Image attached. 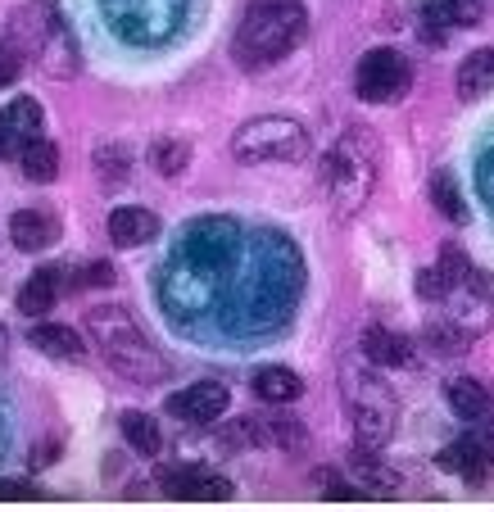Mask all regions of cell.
<instances>
[{"mask_svg":"<svg viewBox=\"0 0 494 512\" xmlns=\"http://www.w3.org/2000/svg\"><path fill=\"white\" fill-rule=\"evenodd\" d=\"M19 168L28 182H55L59 177V145L46 141V136H32L19 150Z\"/></svg>","mask_w":494,"mask_h":512,"instance_id":"obj_23","label":"cell"},{"mask_svg":"<svg viewBox=\"0 0 494 512\" xmlns=\"http://www.w3.org/2000/svg\"><path fill=\"white\" fill-rule=\"evenodd\" d=\"M10 241L23 254H41L59 241V213L55 209H19L10 218Z\"/></svg>","mask_w":494,"mask_h":512,"instance_id":"obj_13","label":"cell"},{"mask_svg":"<svg viewBox=\"0 0 494 512\" xmlns=\"http://www.w3.org/2000/svg\"><path fill=\"white\" fill-rule=\"evenodd\" d=\"M0 123L10 127V136L19 145H28L32 136H41V123H46V114H41V105L32 96H19V100H10V105H5Z\"/></svg>","mask_w":494,"mask_h":512,"instance_id":"obj_25","label":"cell"},{"mask_svg":"<svg viewBox=\"0 0 494 512\" xmlns=\"http://www.w3.org/2000/svg\"><path fill=\"white\" fill-rule=\"evenodd\" d=\"M100 10L114 19L118 37L123 41H168L173 28L182 23L186 0H100Z\"/></svg>","mask_w":494,"mask_h":512,"instance_id":"obj_7","label":"cell"},{"mask_svg":"<svg viewBox=\"0 0 494 512\" xmlns=\"http://www.w3.org/2000/svg\"><path fill=\"white\" fill-rule=\"evenodd\" d=\"M59 281H64V272H59V268L32 272V277L23 281V290H19V313H28V318H46V313L55 309L59 290H64Z\"/></svg>","mask_w":494,"mask_h":512,"instance_id":"obj_19","label":"cell"},{"mask_svg":"<svg viewBox=\"0 0 494 512\" xmlns=\"http://www.w3.org/2000/svg\"><path fill=\"white\" fill-rule=\"evenodd\" d=\"M91 164H96L100 186H123V182H127V173H132V145H123V141H105V145H96Z\"/></svg>","mask_w":494,"mask_h":512,"instance_id":"obj_24","label":"cell"},{"mask_svg":"<svg viewBox=\"0 0 494 512\" xmlns=\"http://www.w3.org/2000/svg\"><path fill=\"white\" fill-rule=\"evenodd\" d=\"M440 467H449L454 476H463V481H472V485L490 481V472H494V431H463L454 445L440 454Z\"/></svg>","mask_w":494,"mask_h":512,"instance_id":"obj_11","label":"cell"},{"mask_svg":"<svg viewBox=\"0 0 494 512\" xmlns=\"http://www.w3.org/2000/svg\"><path fill=\"white\" fill-rule=\"evenodd\" d=\"M254 395H259L263 404H295V399L304 395V377L291 368H263L259 377H254Z\"/></svg>","mask_w":494,"mask_h":512,"instance_id":"obj_22","label":"cell"},{"mask_svg":"<svg viewBox=\"0 0 494 512\" xmlns=\"http://www.w3.org/2000/svg\"><path fill=\"white\" fill-rule=\"evenodd\" d=\"M10 50L19 59H37L46 78H73L78 73V46L68 37L64 19H59L55 0L28 5L10 19Z\"/></svg>","mask_w":494,"mask_h":512,"instance_id":"obj_4","label":"cell"},{"mask_svg":"<svg viewBox=\"0 0 494 512\" xmlns=\"http://www.w3.org/2000/svg\"><path fill=\"white\" fill-rule=\"evenodd\" d=\"M5 354H10V331L0 327V358H5Z\"/></svg>","mask_w":494,"mask_h":512,"instance_id":"obj_33","label":"cell"},{"mask_svg":"<svg viewBox=\"0 0 494 512\" xmlns=\"http://www.w3.org/2000/svg\"><path fill=\"white\" fill-rule=\"evenodd\" d=\"M445 395H449V408H454L463 422L481 426V422H490V417H494V395L476 377H454L445 386Z\"/></svg>","mask_w":494,"mask_h":512,"instance_id":"obj_17","label":"cell"},{"mask_svg":"<svg viewBox=\"0 0 494 512\" xmlns=\"http://www.w3.org/2000/svg\"><path fill=\"white\" fill-rule=\"evenodd\" d=\"M68 286H73V290H96V286H114V268H109L105 259H96V263H87V268L68 272Z\"/></svg>","mask_w":494,"mask_h":512,"instance_id":"obj_29","label":"cell"},{"mask_svg":"<svg viewBox=\"0 0 494 512\" xmlns=\"http://www.w3.org/2000/svg\"><path fill=\"white\" fill-rule=\"evenodd\" d=\"M377 173H381L377 132L368 123H349L340 132V141L327 150V164H322V186H327V200L336 209V218H354L372 200Z\"/></svg>","mask_w":494,"mask_h":512,"instance_id":"obj_1","label":"cell"},{"mask_svg":"<svg viewBox=\"0 0 494 512\" xmlns=\"http://www.w3.org/2000/svg\"><path fill=\"white\" fill-rule=\"evenodd\" d=\"M345 472H349V481L359 485L363 494H372V499H395V490H399V476L390 472V467L377 458V449H368V445H359L349 454Z\"/></svg>","mask_w":494,"mask_h":512,"instance_id":"obj_14","label":"cell"},{"mask_svg":"<svg viewBox=\"0 0 494 512\" xmlns=\"http://www.w3.org/2000/svg\"><path fill=\"white\" fill-rule=\"evenodd\" d=\"M28 499H37V490H32V485H23V481H0V503H28Z\"/></svg>","mask_w":494,"mask_h":512,"instance_id":"obj_31","label":"cell"},{"mask_svg":"<svg viewBox=\"0 0 494 512\" xmlns=\"http://www.w3.org/2000/svg\"><path fill=\"white\" fill-rule=\"evenodd\" d=\"M422 19H427V37L436 32V41H440L445 28L481 23L485 19V0H427V5H422Z\"/></svg>","mask_w":494,"mask_h":512,"instance_id":"obj_16","label":"cell"},{"mask_svg":"<svg viewBox=\"0 0 494 512\" xmlns=\"http://www.w3.org/2000/svg\"><path fill=\"white\" fill-rule=\"evenodd\" d=\"M309 32V14L300 0H250L232 32V59L241 68H268L286 59Z\"/></svg>","mask_w":494,"mask_h":512,"instance_id":"obj_2","label":"cell"},{"mask_svg":"<svg viewBox=\"0 0 494 512\" xmlns=\"http://www.w3.org/2000/svg\"><path fill=\"white\" fill-rule=\"evenodd\" d=\"M241 245V227L227 223V218H200V223L186 227V241H182V259L186 268H200V272H214L227 268Z\"/></svg>","mask_w":494,"mask_h":512,"instance_id":"obj_9","label":"cell"},{"mask_svg":"<svg viewBox=\"0 0 494 512\" xmlns=\"http://www.w3.org/2000/svg\"><path fill=\"white\" fill-rule=\"evenodd\" d=\"M431 204L445 213L449 223H467V200H463V191H458V177L445 173V168L431 177Z\"/></svg>","mask_w":494,"mask_h":512,"instance_id":"obj_28","label":"cell"},{"mask_svg":"<svg viewBox=\"0 0 494 512\" xmlns=\"http://www.w3.org/2000/svg\"><path fill=\"white\" fill-rule=\"evenodd\" d=\"M159 236V213L141 209V204H123V209L109 213V241L118 250H136V245H146Z\"/></svg>","mask_w":494,"mask_h":512,"instance_id":"obj_15","label":"cell"},{"mask_svg":"<svg viewBox=\"0 0 494 512\" xmlns=\"http://www.w3.org/2000/svg\"><path fill=\"white\" fill-rule=\"evenodd\" d=\"M313 136L300 118L286 114H263L250 118L232 132V155L236 164H300L309 159Z\"/></svg>","mask_w":494,"mask_h":512,"instance_id":"obj_6","label":"cell"},{"mask_svg":"<svg viewBox=\"0 0 494 512\" xmlns=\"http://www.w3.org/2000/svg\"><path fill=\"white\" fill-rule=\"evenodd\" d=\"M118 426H123V440L136 449V454L155 458L159 449H164V435H159V422H155L150 413H136V408H132V413H123V422H118Z\"/></svg>","mask_w":494,"mask_h":512,"instance_id":"obj_27","label":"cell"},{"mask_svg":"<svg viewBox=\"0 0 494 512\" xmlns=\"http://www.w3.org/2000/svg\"><path fill=\"white\" fill-rule=\"evenodd\" d=\"M159 490L177 503H227L232 499V481L204 467H164L159 472Z\"/></svg>","mask_w":494,"mask_h":512,"instance_id":"obj_10","label":"cell"},{"mask_svg":"<svg viewBox=\"0 0 494 512\" xmlns=\"http://www.w3.org/2000/svg\"><path fill=\"white\" fill-rule=\"evenodd\" d=\"M150 168H155L159 177H182L186 168H191V141H186V136H159V141L150 145Z\"/></svg>","mask_w":494,"mask_h":512,"instance_id":"obj_26","label":"cell"},{"mask_svg":"<svg viewBox=\"0 0 494 512\" xmlns=\"http://www.w3.org/2000/svg\"><path fill=\"white\" fill-rule=\"evenodd\" d=\"M19 150H23V145H19V141H14V136H10V127L0 123V159H10V155H19Z\"/></svg>","mask_w":494,"mask_h":512,"instance_id":"obj_32","label":"cell"},{"mask_svg":"<svg viewBox=\"0 0 494 512\" xmlns=\"http://www.w3.org/2000/svg\"><path fill=\"white\" fill-rule=\"evenodd\" d=\"M340 395H345V413L359 431V445L381 449L395 435L399 422V404L390 395V386L377 377L372 368H363L359 358H345L340 363Z\"/></svg>","mask_w":494,"mask_h":512,"instance_id":"obj_5","label":"cell"},{"mask_svg":"<svg viewBox=\"0 0 494 512\" xmlns=\"http://www.w3.org/2000/svg\"><path fill=\"white\" fill-rule=\"evenodd\" d=\"M363 354H368L377 368H408L413 349H408V340L395 336L390 327H368V336H363Z\"/></svg>","mask_w":494,"mask_h":512,"instance_id":"obj_20","label":"cell"},{"mask_svg":"<svg viewBox=\"0 0 494 512\" xmlns=\"http://www.w3.org/2000/svg\"><path fill=\"white\" fill-rule=\"evenodd\" d=\"M87 331L96 340V349L105 354V363L132 386H159L168 377V358L159 354V345L136 327V318L123 304L87 313Z\"/></svg>","mask_w":494,"mask_h":512,"instance_id":"obj_3","label":"cell"},{"mask_svg":"<svg viewBox=\"0 0 494 512\" xmlns=\"http://www.w3.org/2000/svg\"><path fill=\"white\" fill-rule=\"evenodd\" d=\"M408 87H413V68L395 46L368 50L359 59V68H354V91L368 105H395V100L408 96Z\"/></svg>","mask_w":494,"mask_h":512,"instance_id":"obj_8","label":"cell"},{"mask_svg":"<svg viewBox=\"0 0 494 512\" xmlns=\"http://www.w3.org/2000/svg\"><path fill=\"white\" fill-rule=\"evenodd\" d=\"M19 73H23V59L14 55L10 46H0V87H10V82H19Z\"/></svg>","mask_w":494,"mask_h":512,"instance_id":"obj_30","label":"cell"},{"mask_svg":"<svg viewBox=\"0 0 494 512\" xmlns=\"http://www.w3.org/2000/svg\"><path fill=\"white\" fill-rule=\"evenodd\" d=\"M227 404H232V395H227L223 381H195V386L168 395V413H173L177 422H191V426H209L214 417L227 413Z\"/></svg>","mask_w":494,"mask_h":512,"instance_id":"obj_12","label":"cell"},{"mask_svg":"<svg viewBox=\"0 0 494 512\" xmlns=\"http://www.w3.org/2000/svg\"><path fill=\"white\" fill-rule=\"evenodd\" d=\"M28 340L46 358H59V363H73V358L87 354V340H82L73 327H64V322H37V327L28 331Z\"/></svg>","mask_w":494,"mask_h":512,"instance_id":"obj_18","label":"cell"},{"mask_svg":"<svg viewBox=\"0 0 494 512\" xmlns=\"http://www.w3.org/2000/svg\"><path fill=\"white\" fill-rule=\"evenodd\" d=\"M485 91H494V46L472 50V55L463 59V68H458V96L476 100V96H485Z\"/></svg>","mask_w":494,"mask_h":512,"instance_id":"obj_21","label":"cell"}]
</instances>
